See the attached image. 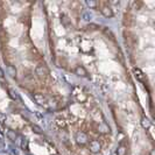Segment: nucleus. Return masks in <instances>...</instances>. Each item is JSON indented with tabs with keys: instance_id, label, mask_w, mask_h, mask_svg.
Instances as JSON below:
<instances>
[{
	"instance_id": "f257e3e1",
	"label": "nucleus",
	"mask_w": 155,
	"mask_h": 155,
	"mask_svg": "<svg viewBox=\"0 0 155 155\" xmlns=\"http://www.w3.org/2000/svg\"><path fill=\"white\" fill-rule=\"evenodd\" d=\"M35 75L40 79H46L48 77V75H49V70H48V68L44 64H40L35 69Z\"/></svg>"
},
{
	"instance_id": "f03ea898",
	"label": "nucleus",
	"mask_w": 155,
	"mask_h": 155,
	"mask_svg": "<svg viewBox=\"0 0 155 155\" xmlns=\"http://www.w3.org/2000/svg\"><path fill=\"white\" fill-rule=\"evenodd\" d=\"M100 12L105 18H112L113 17V11L112 8L109 6V2H103L101 7H100Z\"/></svg>"
},
{
	"instance_id": "7ed1b4c3",
	"label": "nucleus",
	"mask_w": 155,
	"mask_h": 155,
	"mask_svg": "<svg viewBox=\"0 0 155 155\" xmlns=\"http://www.w3.org/2000/svg\"><path fill=\"white\" fill-rule=\"evenodd\" d=\"M75 140H76V142H77L79 146H84L85 143H88L89 138H88V135L84 132H77L76 135H75Z\"/></svg>"
},
{
	"instance_id": "20e7f679",
	"label": "nucleus",
	"mask_w": 155,
	"mask_h": 155,
	"mask_svg": "<svg viewBox=\"0 0 155 155\" xmlns=\"http://www.w3.org/2000/svg\"><path fill=\"white\" fill-rule=\"evenodd\" d=\"M89 149H90L91 153L97 154V153L100 152V149H101V143H100L98 140H92V141L89 143Z\"/></svg>"
},
{
	"instance_id": "39448f33",
	"label": "nucleus",
	"mask_w": 155,
	"mask_h": 155,
	"mask_svg": "<svg viewBox=\"0 0 155 155\" xmlns=\"http://www.w3.org/2000/svg\"><path fill=\"white\" fill-rule=\"evenodd\" d=\"M133 74H134V76H135V78L139 82H141V83H143V84H147L146 75H145L139 68H134V69H133Z\"/></svg>"
},
{
	"instance_id": "423d86ee",
	"label": "nucleus",
	"mask_w": 155,
	"mask_h": 155,
	"mask_svg": "<svg viewBox=\"0 0 155 155\" xmlns=\"http://www.w3.org/2000/svg\"><path fill=\"white\" fill-rule=\"evenodd\" d=\"M33 98H34V100H35L38 104H41V105L47 104V101H48V98L46 97L43 93H34V95H33Z\"/></svg>"
},
{
	"instance_id": "0eeeda50",
	"label": "nucleus",
	"mask_w": 155,
	"mask_h": 155,
	"mask_svg": "<svg viewBox=\"0 0 155 155\" xmlns=\"http://www.w3.org/2000/svg\"><path fill=\"white\" fill-rule=\"evenodd\" d=\"M122 23H124V26H125V27H131V26H132V23H133V17H132V14H131V13L126 12V13L124 14Z\"/></svg>"
},
{
	"instance_id": "6e6552de",
	"label": "nucleus",
	"mask_w": 155,
	"mask_h": 155,
	"mask_svg": "<svg viewBox=\"0 0 155 155\" xmlns=\"http://www.w3.org/2000/svg\"><path fill=\"white\" fill-rule=\"evenodd\" d=\"M75 75H77L79 77H86L88 76V71L83 65H77L75 68Z\"/></svg>"
},
{
	"instance_id": "1a4fd4ad",
	"label": "nucleus",
	"mask_w": 155,
	"mask_h": 155,
	"mask_svg": "<svg viewBox=\"0 0 155 155\" xmlns=\"http://www.w3.org/2000/svg\"><path fill=\"white\" fill-rule=\"evenodd\" d=\"M0 42L2 46H5L8 42V34H7L6 29H4L1 26H0Z\"/></svg>"
},
{
	"instance_id": "9d476101",
	"label": "nucleus",
	"mask_w": 155,
	"mask_h": 155,
	"mask_svg": "<svg viewBox=\"0 0 155 155\" xmlns=\"http://www.w3.org/2000/svg\"><path fill=\"white\" fill-rule=\"evenodd\" d=\"M61 22H62V25H63L67 29H69V28L71 27V21L69 19V17L65 15V14H63V15L61 17Z\"/></svg>"
},
{
	"instance_id": "9b49d317",
	"label": "nucleus",
	"mask_w": 155,
	"mask_h": 155,
	"mask_svg": "<svg viewBox=\"0 0 155 155\" xmlns=\"http://www.w3.org/2000/svg\"><path fill=\"white\" fill-rule=\"evenodd\" d=\"M6 135H7V138H8V140H11V141H15V140L18 139V134H17V132L13 131V130H7Z\"/></svg>"
},
{
	"instance_id": "f8f14e48",
	"label": "nucleus",
	"mask_w": 155,
	"mask_h": 155,
	"mask_svg": "<svg viewBox=\"0 0 155 155\" xmlns=\"http://www.w3.org/2000/svg\"><path fill=\"white\" fill-rule=\"evenodd\" d=\"M80 47H82V50L83 51H89L90 49H91V43L89 42V41H85V40H83L82 42H80Z\"/></svg>"
},
{
	"instance_id": "ddd939ff",
	"label": "nucleus",
	"mask_w": 155,
	"mask_h": 155,
	"mask_svg": "<svg viewBox=\"0 0 155 155\" xmlns=\"http://www.w3.org/2000/svg\"><path fill=\"white\" fill-rule=\"evenodd\" d=\"M141 126H142L145 130H148V128L151 127V121H149V119L146 118V117H142V118H141Z\"/></svg>"
},
{
	"instance_id": "4468645a",
	"label": "nucleus",
	"mask_w": 155,
	"mask_h": 155,
	"mask_svg": "<svg viewBox=\"0 0 155 155\" xmlns=\"http://www.w3.org/2000/svg\"><path fill=\"white\" fill-rule=\"evenodd\" d=\"M99 131L103 133V134H107V133H110V126L107 125V124H105V122H103L100 126H99Z\"/></svg>"
},
{
	"instance_id": "2eb2a0df",
	"label": "nucleus",
	"mask_w": 155,
	"mask_h": 155,
	"mask_svg": "<svg viewBox=\"0 0 155 155\" xmlns=\"http://www.w3.org/2000/svg\"><path fill=\"white\" fill-rule=\"evenodd\" d=\"M117 155H127V147H125L124 145H120L116 151Z\"/></svg>"
},
{
	"instance_id": "dca6fc26",
	"label": "nucleus",
	"mask_w": 155,
	"mask_h": 155,
	"mask_svg": "<svg viewBox=\"0 0 155 155\" xmlns=\"http://www.w3.org/2000/svg\"><path fill=\"white\" fill-rule=\"evenodd\" d=\"M30 54L33 55V57H35V59H40V58H41V54H40V51L35 47H32V48H30Z\"/></svg>"
},
{
	"instance_id": "f3484780",
	"label": "nucleus",
	"mask_w": 155,
	"mask_h": 155,
	"mask_svg": "<svg viewBox=\"0 0 155 155\" xmlns=\"http://www.w3.org/2000/svg\"><path fill=\"white\" fill-rule=\"evenodd\" d=\"M7 69H8V74H9L12 77H15V76H17V69H15L12 64H8V65H7Z\"/></svg>"
},
{
	"instance_id": "a211bd4d",
	"label": "nucleus",
	"mask_w": 155,
	"mask_h": 155,
	"mask_svg": "<svg viewBox=\"0 0 155 155\" xmlns=\"http://www.w3.org/2000/svg\"><path fill=\"white\" fill-rule=\"evenodd\" d=\"M8 95L13 100H19V95L13 90V89H8Z\"/></svg>"
},
{
	"instance_id": "6ab92c4d",
	"label": "nucleus",
	"mask_w": 155,
	"mask_h": 155,
	"mask_svg": "<svg viewBox=\"0 0 155 155\" xmlns=\"http://www.w3.org/2000/svg\"><path fill=\"white\" fill-rule=\"evenodd\" d=\"M104 34H105V35H106V36H107V38H109L110 40H112V41H114V40H116V39H114V35H113V33H112V32H111L109 28H104Z\"/></svg>"
},
{
	"instance_id": "aec40b11",
	"label": "nucleus",
	"mask_w": 155,
	"mask_h": 155,
	"mask_svg": "<svg viewBox=\"0 0 155 155\" xmlns=\"http://www.w3.org/2000/svg\"><path fill=\"white\" fill-rule=\"evenodd\" d=\"M86 5H88L90 8H93V9H95V8H97L99 4H98L97 1H93V0H86Z\"/></svg>"
},
{
	"instance_id": "412c9836",
	"label": "nucleus",
	"mask_w": 155,
	"mask_h": 155,
	"mask_svg": "<svg viewBox=\"0 0 155 155\" xmlns=\"http://www.w3.org/2000/svg\"><path fill=\"white\" fill-rule=\"evenodd\" d=\"M32 131L34 132V133H36V134H42L43 132H42V128L38 126V125H32Z\"/></svg>"
},
{
	"instance_id": "4be33fe9",
	"label": "nucleus",
	"mask_w": 155,
	"mask_h": 155,
	"mask_svg": "<svg viewBox=\"0 0 155 155\" xmlns=\"http://www.w3.org/2000/svg\"><path fill=\"white\" fill-rule=\"evenodd\" d=\"M56 125L61 128H65V121L64 119H61V118H57L56 119Z\"/></svg>"
},
{
	"instance_id": "5701e85b",
	"label": "nucleus",
	"mask_w": 155,
	"mask_h": 155,
	"mask_svg": "<svg viewBox=\"0 0 155 155\" xmlns=\"http://www.w3.org/2000/svg\"><path fill=\"white\" fill-rule=\"evenodd\" d=\"M86 28H88L89 30H97L99 27H98L97 25H95V23H90V25H88Z\"/></svg>"
},
{
	"instance_id": "b1692460",
	"label": "nucleus",
	"mask_w": 155,
	"mask_h": 155,
	"mask_svg": "<svg viewBox=\"0 0 155 155\" xmlns=\"http://www.w3.org/2000/svg\"><path fill=\"white\" fill-rule=\"evenodd\" d=\"M141 6H142V2H140V1H134L133 2V7H134V9H136V11H139L141 8Z\"/></svg>"
},
{
	"instance_id": "393cba45",
	"label": "nucleus",
	"mask_w": 155,
	"mask_h": 155,
	"mask_svg": "<svg viewBox=\"0 0 155 155\" xmlns=\"http://www.w3.org/2000/svg\"><path fill=\"white\" fill-rule=\"evenodd\" d=\"M77 100L78 101H80V103H83V101H85V100H86V96H85V95H83V93H82V95L79 93V95L77 96Z\"/></svg>"
},
{
	"instance_id": "a878e982",
	"label": "nucleus",
	"mask_w": 155,
	"mask_h": 155,
	"mask_svg": "<svg viewBox=\"0 0 155 155\" xmlns=\"http://www.w3.org/2000/svg\"><path fill=\"white\" fill-rule=\"evenodd\" d=\"M0 78H4V71L1 68H0Z\"/></svg>"
},
{
	"instance_id": "bb28decb",
	"label": "nucleus",
	"mask_w": 155,
	"mask_h": 155,
	"mask_svg": "<svg viewBox=\"0 0 155 155\" xmlns=\"http://www.w3.org/2000/svg\"><path fill=\"white\" fill-rule=\"evenodd\" d=\"M84 19H85V20H89V14L84 13Z\"/></svg>"
},
{
	"instance_id": "cd10ccee",
	"label": "nucleus",
	"mask_w": 155,
	"mask_h": 155,
	"mask_svg": "<svg viewBox=\"0 0 155 155\" xmlns=\"http://www.w3.org/2000/svg\"><path fill=\"white\" fill-rule=\"evenodd\" d=\"M151 155H155L154 154V151H152V152H151Z\"/></svg>"
}]
</instances>
